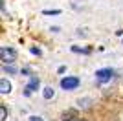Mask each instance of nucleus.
<instances>
[{
  "mask_svg": "<svg viewBox=\"0 0 123 121\" xmlns=\"http://www.w3.org/2000/svg\"><path fill=\"white\" fill-rule=\"evenodd\" d=\"M79 85H81V79L77 75H66L61 79V88L66 92H72V90H77L79 88Z\"/></svg>",
  "mask_w": 123,
  "mask_h": 121,
  "instance_id": "f257e3e1",
  "label": "nucleus"
},
{
  "mask_svg": "<svg viewBox=\"0 0 123 121\" xmlns=\"http://www.w3.org/2000/svg\"><path fill=\"white\" fill-rule=\"evenodd\" d=\"M0 57H2L4 64H13L15 59H17V50L11 48V46H2L0 48Z\"/></svg>",
  "mask_w": 123,
  "mask_h": 121,
  "instance_id": "f03ea898",
  "label": "nucleus"
},
{
  "mask_svg": "<svg viewBox=\"0 0 123 121\" xmlns=\"http://www.w3.org/2000/svg\"><path fill=\"white\" fill-rule=\"evenodd\" d=\"M114 73H116V72H114L112 68H101V70L96 72V79H98V83L105 85V83H110V79L114 77Z\"/></svg>",
  "mask_w": 123,
  "mask_h": 121,
  "instance_id": "7ed1b4c3",
  "label": "nucleus"
},
{
  "mask_svg": "<svg viewBox=\"0 0 123 121\" xmlns=\"http://www.w3.org/2000/svg\"><path fill=\"white\" fill-rule=\"evenodd\" d=\"M39 86H41V79H39L37 75H30V83H28V85H26V88H24V96L30 97L33 92L39 90Z\"/></svg>",
  "mask_w": 123,
  "mask_h": 121,
  "instance_id": "20e7f679",
  "label": "nucleus"
},
{
  "mask_svg": "<svg viewBox=\"0 0 123 121\" xmlns=\"http://www.w3.org/2000/svg\"><path fill=\"white\" fill-rule=\"evenodd\" d=\"M0 92H2V94H11V83L7 79H6V77H2V79H0Z\"/></svg>",
  "mask_w": 123,
  "mask_h": 121,
  "instance_id": "39448f33",
  "label": "nucleus"
},
{
  "mask_svg": "<svg viewBox=\"0 0 123 121\" xmlns=\"http://www.w3.org/2000/svg\"><path fill=\"white\" fill-rule=\"evenodd\" d=\"M42 97H44L46 101L53 99V97H55V90H53L51 86H44V88H42Z\"/></svg>",
  "mask_w": 123,
  "mask_h": 121,
  "instance_id": "423d86ee",
  "label": "nucleus"
},
{
  "mask_svg": "<svg viewBox=\"0 0 123 121\" xmlns=\"http://www.w3.org/2000/svg\"><path fill=\"white\" fill-rule=\"evenodd\" d=\"M90 105H92V99H90V97H83V99H77V106H79V108H88Z\"/></svg>",
  "mask_w": 123,
  "mask_h": 121,
  "instance_id": "0eeeda50",
  "label": "nucleus"
},
{
  "mask_svg": "<svg viewBox=\"0 0 123 121\" xmlns=\"http://www.w3.org/2000/svg\"><path fill=\"white\" fill-rule=\"evenodd\" d=\"M75 119H77V116H75L74 110H68V112L62 114V121H75Z\"/></svg>",
  "mask_w": 123,
  "mask_h": 121,
  "instance_id": "6e6552de",
  "label": "nucleus"
},
{
  "mask_svg": "<svg viewBox=\"0 0 123 121\" xmlns=\"http://www.w3.org/2000/svg\"><path fill=\"white\" fill-rule=\"evenodd\" d=\"M72 51L74 53H85V55H88V53H90V48H79V46H72Z\"/></svg>",
  "mask_w": 123,
  "mask_h": 121,
  "instance_id": "1a4fd4ad",
  "label": "nucleus"
},
{
  "mask_svg": "<svg viewBox=\"0 0 123 121\" xmlns=\"http://www.w3.org/2000/svg\"><path fill=\"white\" fill-rule=\"evenodd\" d=\"M7 119V110H6V105H0V121Z\"/></svg>",
  "mask_w": 123,
  "mask_h": 121,
  "instance_id": "9d476101",
  "label": "nucleus"
},
{
  "mask_svg": "<svg viewBox=\"0 0 123 121\" xmlns=\"http://www.w3.org/2000/svg\"><path fill=\"white\" fill-rule=\"evenodd\" d=\"M4 72H6V73H11V75H13V73H17V68H15V66H7V64H4Z\"/></svg>",
  "mask_w": 123,
  "mask_h": 121,
  "instance_id": "9b49d317",
  "label": "nucleus"
},
{
  "mask_svg": "<svg viewBox=\"0 0 123 121\" xmlns=\"http://www.w3.org/2000/svg\"><path fill=\"white\" fill-rule=\"evenodd\" d=\"M44 15H61V9H44Z\"/></svg>",
  "mask_w": 123,
  "mask_h": 121,
  "instance_id": "f8f14e48",
  "label": "nucleus"
},
{
  "mask_svg": "<svg viewBox=\"0 0 123 121\" xmlns=\"http://www.w3.org/2000/svg\"><path fill=\"white\" fill-rule=\"evenodd\" d=\"M28 121H44V119H42L41 116H30V119H28Z\"/></svg>",
  "mask_w": 123,
  "mask_h": 121,
  "instance_id": "ddd939ff",
  "label": "nucleus"
},
{
  "mask_svg": "<svg viewBox=\"0 0 123 121\" xmlns=\"http://www.w3.org/2000/svg\"><path fill=\"white\" fill-rule=\"evenodd\" d=\"M31 53H35V55H41L42 51H41V50H39V48H31Z\"/></svg>",
  "mask_w": 123,
  "mask_h": 121,
  "instance_id": "4468645a",
  "label": "nucleus"
},
{
  "mask_svg": "<svg viewBox=\"0 0 123 121\" xmlns=\"http://www.w3.org/2000/svg\"><path fill=\"white\" fill-rule=\"evenodd\" d=\"M77 35H79V37H85V35H86V30H77Z\"/></svg>",
  "mask_w": 123,
  "mask_h": 121,
  "instance_id": "2eb2a0df",
  "label": "nucleus"
},
{
  "mask_svg": "<svg viewBox=\"0 0 123 121\" xmlns=\"http://www.w3.org/2000/svg\"><path fill=\"white\" fill-rule=\"evenodd\" d=\"M57 72H59V73H64V72H66V66H59V70H57Z\"/></svg>",
  "mask_w": 123,
  "mask_h": 121,
  "instance_id": "dca6fc26",
  "label": "nucleus"
},
{
  "mask_svg": "<svg viewBox=\"0 0 123 121\" xmlns=\"http://www.w3.org/2000/svg\"><path fill=\"white\" fill-rule=\"evenodd\" d=\"M75 121H88V119H83V117H77Z\"/></svg>",
  "mask_w": 123,
  "mask_h": 121,
  "instance_id": "f3484780",
  "label": "nucleus"
}]
</instances>
